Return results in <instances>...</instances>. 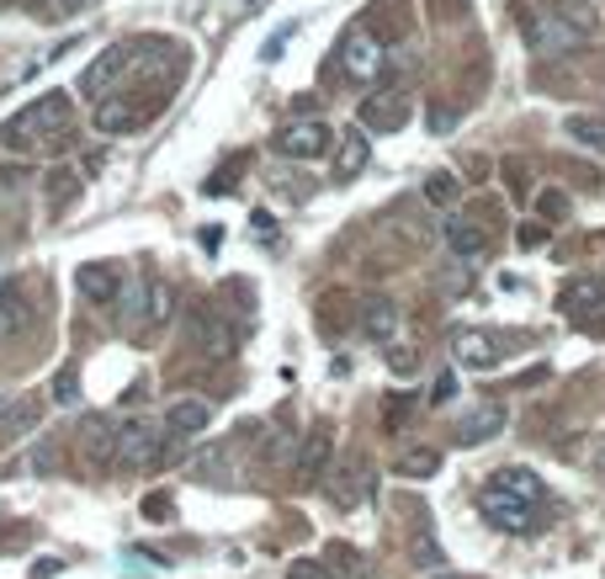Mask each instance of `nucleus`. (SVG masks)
Masks as SVG:
<instances>
[{
    "instance_id": "obj_1",
    "label": "nucleus",
    "mask_w": 605,
    "mask_h": 579,
    "mask_svg": "<svg viewBox=\"0 0 605 579\" xmlns=\"http://www.w3.org/2000/svg\"><path fill=\"white\" fill-rule=\"evenodd\" d=\"M64 122H70V97H64V91H49V97L27 101L22 112L0 128V144L6 149H32L43 133H64Z\"/></svg>"
},
{
    "instance_id": "obj_2",
    "label": "nucleus",
    "mask_w": 605,
    "mask_h": 579,
    "mask_svg": "<svg viewBox=\"0 0 605 579\" xmlns=\"http://www.w3.org/2000/svg\"><path fill=\"white\" fill-rule=\"evenodd\" d=\"M521 32H526V49H532L536 59H568V53L589 38V32H584L579 22H568L563 11H532V17L521 22Z\"/></svg>"
},
{
    "instance_id": "obj_3",
    "label": "nucleus",
    "mask_w": 605,
    "mask_h": 579,
    "mask_svg": "<svg viewBox=\"0 0 605 579\" xmlns=\"http://www.w3.org/2000/svg\"><path fill=\"white\" fill-rule=\"evenodd\" d=\"M383 43H377V32L372 27H351L345 38H340L335 49V70L351 80V86H366V80H377L383 74Z\"/></svg>"
},
{
    "instance_id": "obj_4",
    "label": "nucleus",
    "mask_w": 605,
    "mask_h": 579,
    "mask_svg": "<svg viewBox=\"0 0 605 579\" xmlns=\"http://www.w3.org/2000/svg\"><path fill=\"white\" fill-rule=\"evenodd\" d=\"M557 303H563V315L574 319L579 330H589V336H605V288L595 282V277H574L568 288L557 292Z\"/></svg>"
},
{
    "instance_id": "obj_5",
    "label": "nucleus",
    "mask_w": 605,
    "mask_h": 579,
    "mask_svg": "<svg viewBox=\"0 0 605 579\" xmlns=\"http://www.w3.org/2000/svg\"><path fill=\"white\" fill-rule=\"evenodd\" d=\"M165 426H149V420H133L118 431V468H154L165 462Z\"/></svg>"
},
{
    "instance_id": "obj_6",
    "label": "nucleus",
    "mask_w": 605,
    "mask_h": 579,
    "mask_svg": "<svg viewBox=\"0 0 605 579\" xmlns=\"http://www.w3.org/2000/svg\"><path fill=\"white\" fill-rule=\"evenodd\" d=\"M335 149V128L324 118H309V122H292L276 133V154L282 160H324Z\"/></svg>"
},
{
    "instance_id": "obj_7",
    "label": "nucleus",
    "mask_w": 605,
    "mask_h": 579,
    "mask_svg": "<svg viewBox=\"0 0 605 579\" xmlns=\"http://www.w3.org/2000/svg\"><path fill=\"white\" fill-rule=\"evenodd\" d=\"M404 122H410V97L393 91V86L372 91V97L356 107V128H366V133H399Z\"/></svg>"
},
{
    "instance_id": "obj_8",
    "label": "nucleus",
    "mask_w": 605,
    "mask_h": 579,
    "mask_svg": "<svg viewBox=\"0 0 605 579\" xmlns=\"http://www.w3.org/2000/svg\"><path fill=\"white\" fill-rule=\"evenodd\" d=\"M128 64H133V43H112L107 53H97V59L85 64V74H80V97L101 101L122 80V74H128Z\"/></svg>"
},
{
    "instance_id": "obj_9",
    "label": "nucleus",
    "mask_w": 605,
    "mask_h": 579,
    "mask_svg": "<svg viewBox=\"0 0 605 579\" xmlns=\"http://www.w3.org/2000/svg\"><path fill=\"white\" fill-rule=\"evenodd\" d=\"M192 346L208 362H223V357H234V325L213 309H192Z\"/></svg>"
},
{
    "instance_id": "obj_10",
    "label": "nucleus",
    "mask_w": 605,
    "mask_h": 579,
    "mask_svg": "<svg viewBox=\"0 0 605 579\" xmlns=\"http://www.w3.org/2000/svg\"><path fill=\"white\" fill-rule=\"evenodd\" d=\"M330 452H335V431H324V426H314V431L303 436L298 458H292V473H298V483H314L319 473L330 468Z\"/></svg>"
},
{
    "instance_id": "obj_11",
    "label": "nucleus",
    "mask_w": 605,
    "mask_h": 579,
    "mask_svg": "<svg viewBox=\"0 0 605 579\" xmlns=\"http://www.w3.org/2000/svg\"><path fill=\"white\" fill-rule=\"evenodd\" d=\"M80 452L91 468H107V462H118V426L107 420V415H91L85 426H80Z\"/></svg>"
},
{
    "instance_id": "obj_12",
    "label": "nucleus",
    "mask_w": 605,
    "mask_h": 579,
    "mask_svg": "<svg viewBox=\"0 0 605 579\" xmlns=\"http://www.w3.org/2000/svg\"><path fill=\"white\" fill-rule=\"evenodd\" d=\"M213 426V410L202 405V399H175L165 410V436L170 441H192V436H202Z\"/></svg>"
},
{
    "instance_id": "obj_13",
    "label": "nucleus",
    "mask_w": 605,
    "mask_h": 579,
    "mask_svg": "<svg viewBox=\"0 0 605 579\" xmlns=\"http://www.w3.org/2000/svg\"><path fill=\"white\" fill-rule=\"evenodd\" d=\"M505 336H488V330H462L457 336V362L467 367H500L515 346H500Z\"/></svg>"
},
{
    "instance_id": "obj_14",
    "label": "nucleus",
    "mask_w": 605,
    "mask_h": 579,
    "mask_svg": "<svg viewBox=\"0 0 605 579\" xmlns=\"http://www.w3.org/2000/svg\"><path fill=\"white\" fill-rule=\"evenodd\" d=\"M441 234H446V250H452L457 261H473V256H484L488 250V229L484 223H473V218H446Z\"/></svg>"
},
{
    "instance_id": "obj_15",
    "label": "nucleus",
    "mask_w": 605,
    "mask_h": 579,
    "mask_svg": "<svg viewBox=\"0 0 605 579\" xmlns=\"http://www.w3.org/2000/svg\"><path fill=\"white\" fill-rule=\"evenodd\" d=\"M74 288L85 292L91 303H118V292H122V277H118V266L85 261V266H80V271H74Z\"/></svg>"
},
{
    "instance_id": "obj_16",
    "label": "nucleus",
    "mask_w": 605,
    "mask_h": 579,
    "mask_svg": "<svg viewBox=\"0 0 605 579\" xmlns=\"http://www.w3.org/2000/svg\"><path fill=\"white\" fill-rule=\"evenodd\" d=\"M366 160H372V139H366V128L335 133V181H351V176H362Z\"/></svg>"
},
{
    "instance_id": "obj_17",
    "label": "nucleus",
    "mask_w": 605,
    "mask_h": 579,
    "mask_svg": "<svg viewBox=\"0 0 605 579\" xmlns=\"http://www.w3.org/2000/svg\"><path fill=\"white\" fill-rule=\"evenodd\" d=\"M356 330H362L366 340H393V330H399V303L362 298V303H356Z\"/></svg>"
},
{
    "instance_id": "obj_18",
    "label": "nucleus",
    "mask_w": 605,
    "mask_h": 579,
    "mask_svg": "<svg viewBox=\"0 0 605 579\" xmlns=\"http://www.w3.org/2000/svg\"><path fill=\"white\" fill-rule=\"evenodd\" d=\"M500 431H505V405H484V410H473L457 426V447H484Z\"/></svg>"
},
{
    "instance_id": "obj_19",
    "label": "nucleus",
    "mask_w": 605,
    "mask_h": 579,
    "mask_svg": "<svg viewBox=\"0 0 605 579\" xmlns=\"http://www.w3.org/2000/svg\"><path fill=\"white\" fill-rule=\"evenodd\" d=\"M484 516H488V527H500V531H532V506L526 500H510V495H494V489L484 495Z\"/></svg>"
},
{
    "instance_id": "obj_20",
    "label": "nucleus",
    "mask_w": 605,
    "mask_h": 579,
    "mask_svg": "<svg viewBox=\"0 0 605 579\" xmlns=\"http://www.w3.org/2000/svg\"><path fill=\"white\" fill-rule=\"evenodd\" d=\"M494 495H510V500H526V506H536V500L547 495V483L536 479L532 468H500V473H494Z\"/></svg>"
},
{
    "instance_id": "obj_21",
    "label": "nucleus",
    "mask_w": 605,
    "mask_h": 579,
    "mask_svg": "<svg viewBox=\"0 0 605 579\" xmlns=\"http://www.w3.org/2000/svg\"><path fill=\"white\" fill-rule=\"evenodd\" d=\"M139 118H144V112H139L128 97H118V91L97 101V133H128Z\"/></svg>"
},
{
    "instance_id": "obj_22",
    "label": "nucleus",
    "mask_w": 605,
    "mask_h": 579,
    "mask_svg": "<svg viewBox=\"0 0 605 579\" xmlns=\"http://www.w3.org/2000/svg\"><path fill=\"white\" fill-rule=\"evenodd\" d=\"M563 133L574 139V144L595 149V154H605V118H589V112H574V118L563 122Z\"/></svg>"
},
{
    "instance_id": "obj_23",
    "label": "nucleus",
    "mask_w": 605,
    "mask_h": 579,
    "mask_svg": "<svg viewBox=\"0 0 605 579\" xmlns=\"http://www.w3.org/2000/svg\"><path fill=\"white\" fill-rule=\"evenodd\" d=\"M425 202H431V208H457L462 176H452V170H431V176H425Z\"/></svg>"
},
{
    "instance_id": "obj_24",
    "label": "nucleus",
    "mask_w": 605,
    "mask_h": 579,
    "mask_svg": "<svg viewBox=\"0 0 605 579\" xmlns=\"http://www.w3.org/2000/svg\"><path fill=\"white\" fill-rule=\"evenodd\" d=\"M22 325H27V298H22V288L0 282V336H17Z\"/></svg>"
},
{
    "instance_id": "obj_25",
    "label": "nucleus",
    "mask_w": 605,
    "mask_h": 579,
    "mask_svg": "<svg viewBox=\"0 0 605 579\" xmlns=\"http://www.w3.org/2000/svg\"><path fill=\"white\" fill-rule=\"evenodd\" d=\"M319 563H324V575H330V579H356V569H362V558H356L351 542H330Z\"/></svg>"
},
{
    "instance_id": "obj_26",
    "label": "nucleus",
    "mask_w": 605,
    "mask_h": 579,
    "mask_svg": "<svg viewBox=\"0 0 605 579\" xmlns=\"http://www.w3.org/2000/svg\"><path fill=\"white\" fill-rule=\"evenodd\" d=\"M436 468H441V452H431V447H410L399 458V473H410V479H431Z\"/></svg>"
},
{
    "instance_id": "obj_27",
    "label": "nucleus",
    "mask_w": 605,
    "mask_h": 579,
    "mask_svg": "<svg viewBox=\"0 0 605 579\" xmlns=\"http://www.w3.org/2000/svg\"><path fill=\"white\" fill-rule=\"evenodd\" d=\"M410 553H414V563H420V569H436V563H446V553H441V542L431 537V531H414Z\"/></svg>"
},
{
    "instance_id": "obj_28",
    "label": "nucleus",
    "mask_w": 605,
    "mask_h": 579,
    "mask_svg": "<svg viewBox=\"0 0 605 579\" xmlns=\"http://www.w3.org/2000/svg\"><path fill=\"white\" fill-rule=\"evenodd\" d=\"M74 192H80L74 170H53V176H49V202H53V208H64V202H74Z\"/></svg>"
},
{
    "instance_id": "obj_29",
    "label": "nucleus",
    "mask_w": 605,
    "mask_h": 579,
    "mask_svg": "<svg viewBox=\"0 0 605 579\" xmlns=\"http://www.w3.org/2000/svg\"><path fill=\"white\" fill-rule=\"evenodd\" d=\"M219 462H223L219 447H202V452L192 458V473H196V479H219Z\"/></svg>"
},
{
    "instance_id": "obj_30",
    "label": "nucleus",
    "mask_w": 605,
    "mask_h": 579,
    "mask_svg": "<svg viewBox=\"0 0 605 579\" xmlns=\"http://www.w3.org/2000/svg\"><path fill=\"white\" fill-rule=\"evenodd\" d=\"M170 510H175V500H170V495H149V500H144L149 521H170Z\"/></svg>"
},
{
    "instance_id": "obj_31",
    "label": "nucleus",
    "mask_w": 605,
    "mask_h": 579,
    "mask_svg": "<svg viewBox=\"0 0 605 579\" xmlns=\"http://www.w3.org/2000/svg\"><path fill=\"white\" fill-rule=\"evenodd\" d=\"M288 579H330V575H324V563H319V558H298V563L288 569Z\"/></svg>"
},
{
    "instance_id": "obj_32",
    "label": "nucleus",
    "mask_w": 605,
    "mask_h": 579,
    "mask_svg": "<svg viewBox=\"0 0 605 579\" xmlns=\"http://www.w3.org/2000/svg\"><path fill=\"white\" fill-rule=\"evenodd\" d=\"M563 208H568V197H563V192H542V197H536V213H542V218H557Z\"/></svg>"
},
{
    "instance_id": "obj_33",
    "label": "nucleus",
    "mask_w": 605,
    "mask_h": 579,
    "mask_svg": "<svg viewBox=\"0 0 605 579\" xmlns=\"http://www.w3.org/2000/svg\"><path fill=\"white\" fill-rule=\"evenodd\" d=\"M446 399H457V378L452 372H441L436 388H431V405H446Z\"/></svg>"
},
{
    "instance_id": "obj_34",
    "label": "nucleus",
    "mask_w": 605,
    "mask_h": 579,
    "mask_svg": "<svg viewBox=\"0 0 605 579\" xmlns=\"http://www.w3.org/2000/svg\"><path fill=\"white\" fill-rule=\"evenodd\" d=\"M53 399H59V405H74V399H80V388H74V372H59V383H53Z\"/></svg>"
},
{
    "instance_id": "obj_35",
    "label": "nucleus",
    "mask_w": 605,
    "mask_h": 579,
    "mask_svg": "<svg viewBox=\"0 0 605 579\" xmlns=\"http://www.w3.org/2000/svg\"><path fill=\"white\" fill-rule=\"evenodd\" d=\"M387 367H393V372H414V367H420V357H414V351H399V346H393V351H387Z\"/></svg>"
},
{
    "instance_id": "obj_36",
    "label": "nucleus",
    "mask_w": 605,
    "mask_h": 579,
    "mask_svg": "<svg viewBox=\"0 0 605 579\" xmlns=\"http://www.w3.org/2000/svg\"><path fill=\"white\" fill-rule=\"evenodd\" d=\"M165 315H170V288H165V282H154V309H149V319L160 325Z\"/></svg>"
},
{
    "instance_id": "obj_37",
    "label": "nucleus",
    "mask_w": 605,
    "mask_h": 579,
    "mask_svg": "<svg viewBox=\"0 0 605 579\" xmlns=\"http://www.w3.org/2000/svg\"><path fill=\"white\" fill-rule=\"evenodd\" d=\"M441 282H446V292H467V271H462V266H452Z\"/></svg>"
},
{
    "instance_id": "obj_38",
    "label": "nucleus",
    "mask_w": 605,
    "mask_h": 579,
    "mask_svg": "<svg viewBox=\"0 0 605 579\" xmlns=\"http://www.w3.org/2000/svg\"><path fill=\"white\" fill-rule=\"evenodd\" d=\"M292 32H298V27H282V32H276V38H271V43H266V49H261V53H266V59H276V53H282V43H288Z\"/></svg>"
},
{
    "instance_id": "obj_39",
    "label": "nucleus",
    "mask_w": 605,
    "mask_h": 579,
    "mask_svg": "<svg viewBox=\"0 0 605 579\" xmlns=\"http://www.w3.org/2000/svg\"><path fill=\"white\" fill-rule=\"evenodd\" d=\"M399 415H410V399H387V426H399Z\"/></svg>"
},
{
    "instance_id": "obj_40",
    "label": "nucleus",
    "mask_w": 605,
    "mask_h": 579,
    "mask_svg": "<svg viewBox=\"0 0 605 579\" xmlns=\"http://www.w3.org/2000/svg\"><path fill=\"white\" fill-rule=\"evenodd\" d=\"M53 6H59V11H91L97 0H53Z\"/></svg>"
},
{
    "instance_id": "obj_41",
    "label": "nucleus",
    "mask_w": 605,
    "mask_h": 579,
    "mask_svg": "<svg viewBox=\"0 0 605 579\" xmlns=\"http://www.w3.org/2000/svg\"><path fill=\"white\" fill-rule=\"evenodd\" d=\"M6 187H17V170H0V192H6Z\"/></svg>"
},
{
    "instance_id": "obj_42",
    "label": "nucleus",
    "mask_w": 605,
    "mask_h": 579,
    "mask_svg": "<svg viewBox=\"0 0 605 579\" xmlns=\"http://www.w3.org/2000/svg\"><path fill=\"white\" fill-rule=\"evenodd\" d=\"M595 468H601V479H605V447H601V462H595Z\"/></svg>"
}]
</instances>
